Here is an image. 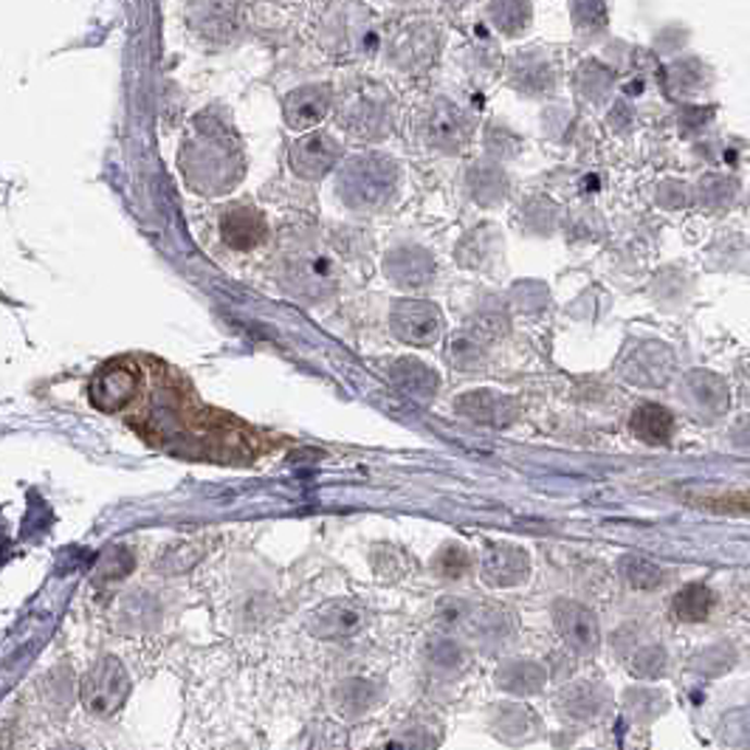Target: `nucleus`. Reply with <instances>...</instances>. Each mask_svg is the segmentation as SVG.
Listing matches in <instances>:
<instances>
[{
    "mask_svg": "<svg viewBox=\"0 0 750 750\" xmlns=\"http://www.w3.org/2000/svg\"><path fill=\"white\" fill-rule=\"evenodd\" d=\"M178 161L189 187L207 195L226 192L243 175L240 145L232 133H226V122L212 113L198 116Z\"/></svg>",
    "mask_w": 750,
    "mask_h": 750,
    "instance_id": "f257e3e1",
    "label": "nucleus"
},
{
    "mask_svg": "<svg viewBox=\"0 0 750 750\" xmlns=\"http://www.w3.org/2000/svg\"><path fill=\"white\" fill-rule=\"evenodd\" d=\"M398 189V164L384 153H359L345 161L336 195L355 212H378Z\"/></svg>",
    "mask_w": 750,
    "mask_h": 750,
    "instance_id": "f03ea898",
    "label": "nucleus"
},
{
    "mask_svg": "<svg viewBox=\"0 0 750 750\" xmlns=\"http://www.w3.org/2000/svg\"><path fill=\"white\" fill-rule=\"evenodd\" d=\"M79 695H83L85 709L91 714L108 716L125 705L127 695H130V677L116 658H102L91 672L85 674Z\"/></svg>",
    "mask_w": 750,
    "mask_h": 750,
    "instance_id": "7ed1b4c3",
    "label": "nucleus"
},
{
    "mask_svg": "<svg viewBox=\"0 0 750 750\" xmlns=\"http://www.w3.org/2000/svg\"><path fill=\"white\" fill-rule=\"evenodd\" d=\"M389 325H392L396 339L412 348H432L443 334L438 305H432L426 299H398L392 305Z\"/></svg>",
    "mask_w": 750,
    "mask_h": 750,
    "instance_id": "20e7f679",
    "label": "nucleus"
},
{
    "mask_svg": "<svg viewBox=\"0 0 750 750\" xmlns=\"http://www.w3.org/2000/svg\"><path fill=\"white\" fill-rule=\"evenodd\" d=\"M136 392H139V367L125 359L102 364L91 378V403L102 412L125 410Z\"/></svg>",
    "mask_w": 750,
    "mask_h": 750,
    "instance_id": "39448f33",
    "label": "nucleus"
},
{
    "mask_svg": "<svg viewBox=\"0 0 750 750\" xmlns=\"http://www.w3.org/2000/svg\"><path fill=\"white\" fill-rule=\"evenodd\" d=\"M341 145L325 130L299 136L291 147V170L305 182H320L339 164Z\"/></svg>",
    "mask_w": 750,
    "mask_h": 750,
    "instance_id": "423d86ee",
    "label": "nucleus"
},
{
    "mask_svg": "<svg viewBox=\"0 0 750 750\" xmlns=\"http://www.w3.org/2000/svg\"><path fill=\"white\" fill-rule=\"evenodd\" d=\"M553 621H557V629L564 638V643L570 649H576V652L590 654L601 643V626H598L596 612L590 607L562 598V601L553 604Z\"/></svg>",
    "mask_w": 750,
    "mask_h": 750,
    "instance_id": "0eeeda50",
    "label": "nucleus"
},
{
    "mask_svg": "<svg viewBox=\"0 0 750 750\" xmlns=\"http://www.w3.org/2000/svg\"><path fill=\"white\" fill-rule=\"evenodd\" d=\"M221 237L223 243L235 251H251L265 243L268 237V223L263 212L251 203H232L221 212Z\"/></svg>",
    "mask_w": 750,
    "mask_h": 750,
    "instance_id": "6e6552de",
    "label": "nucleus"
},
{
    "mask_svg": "<svg viewBox=\"0 0 750 750\" xmlns=\"http://www.w3.org/2000/svg\"><path fill=\"white\" fill-rule=\"evenodd\" d=\"M285 288L297 297L316 299L334 291L336 285V268L334 263L322 254H299L288 263L283 274Z\"/></svg>",
    "mask_w": 750,
    "mask_h": 750,
    "instance_id": "1a4fd4ad",
    "label": "nucleus"
},
{
    "mask_svg": "<svg viewBox=\"0 0 750 750\" xmlns=\"http://www.w3.org/2000/svg\"><path fill=\"white\" fill-rule=\"evenodd\" d=\"M334 108V91L330 85H302L293 93H288L283 102L285 125L291 130H311V127L322 125Z\"/></svg>",
    "mask_w": 750,
    "mask_h": 750,
    "instance_id": "9d476101",
    "label": "nucleus"
},
{
    "mask_svg": "<svg viewBox=\"0 0 750 750\" xmlns=\"http://www.w3.org/2000/svg\"><path fill=\"white\" fill-rule=\"evenodd\" d=\"M364 621H367V612L362 604H355L350 598H339L313 612L311 633L322 640H345L362 633Z\"/></svg>",
    "mask_w": 750,
    "mask_h": 750,
    "instance_id": "9b49d317",
    "label": "nucleus"
},
{
    "mask_svg": "<svg viewBox=\"0 0 750 750\" xmlns=\"http://www.w3.org/2000/svg\"><path fill=\"white\" fill-rule=\"evenodd\" d=\"M468 130H472L468 116L460 111L458 104L449 102V99H438V102L432 104L429 111H426V118H424L426 141L440 147V150H449V153H452V150H460V147L466 145Z\"/></svg>",
    "mask_w": 750,
    "mask_h": 750,
    "instance_id": "f8f14e48",
    "label": "nucleus"
},
{
    "mask_svg": "<svg viewBox=\"0 0 750 750\" xmlns=\"http://www.w3.org/2000/svg\"><path fill=\"white\" fill-rule=\"evenodd\" d=\"M384 272L403 291H421L435 279V258L421 246H401L384 258Z\"/></svg>",
    "mask_w": 750,
    "mask_h": 750,
    "instance_id": "ddd939ff",
    "label": "nucleus"
},
{
    "mask_svg": "<svg viewBox=\"0 0 750 750\" xmlns=\"http://www.w3.org/2000/svg\"><path fill=\"white\" fill-rule=\"evenodd\" d=\"M672 367L674 355L666 345L643 341V345H638L633 353L626 355L621 373H624L626 382L638 384V387H660L672 375Z\"/></svg>",
    "mask_w": 750,
    "mask_h": 750,
    "instance_id": "4468645a",
    "label": "nucleus"
},
{
    "mask_svg": "<svg viewBox=\"0 0 750 750\" xmlns=\"http://www.w3.org/2000/svg\"><path fill=\"white\" fill-rule=\"evenodd\" d=\"M530 559L520 545L497 542L483 557V582L488 587H516L528 578Z\"/></svg>",
    "mask_w": 750,
    "mask_h": 750,
    "instance_id": "2eb2a0df",
    "label": "nucleus"
},
{
    "mask_svg": "<svg viewBox=\"0 0 750 750\" xmlns=\"http://www.w3.org/2000/svg\"><path fill=\"white\" fill-rule=\"evenodd\" d=\"M458 412L460 415L472 417L477 424L488 426H511L520 415V401L502 396V392H493V389H474L466 396L458 398Z\"/></svg>",
    "mask_w": 750,
    "mask_h": 750,
    "instance_id": "dca6fc26",
    "label": "nucleus"
},
{
    "mask_svg": "<svg viewBox=\"0 0 750 750\" xmlns=\"http://www.w3.org/2000/svg\"><path fill=\"white\" fill-rule=\"evenodd\" d=\"M392 51V60H396L401 68L421 71L435 60L438 54V32L429 26V23H415V26L401 28L389 46Z\"/></svg>",
    "mask_w": 750,
    "mask_h": 750,
    "instance_id": "f3484780",
    "label": "nucleus"
},
{
    "mask_svg": "<svg viewBox=\"0 0 750 750\" xmlns=\"http://www.w3.org/2000/svg\"><path fill=\"white\" fill-rule=\"evenodd\" d=\"M187 14L195 32L212 42H229L240 28V7L235 3H195Z\"/></svg>",
    "mask_w": 750,
    "mask_h": 750,
    "instance_id": "a211bd4d",
    "label": "nucleus"
},
{
    "mask_svg": "<svg viewBox=\"0 0 750 750\" xmlns=\"http://www.w3.org/2000/svg\"><path fill=\"white\" fill-rule=\"evenodd\" d=\"M341 125L355 139H378L387 130V104L370 93H355L341 111Z\"/></svg>",
    "mask_w": 750,
    "mask_h": 750,
    "instance_id": "6ab92c4d",
    "label": "nucleus"
},
{
    "mask_svg": "<svg viewBox=\"0 0 750 750\" xmlns=\"http://www.w3.org/2000/svg\"><path fill=\"white\" fill-rule=\"evenodd\" d=\"M387 375L389 382L396 384L401 392L415 398V401H432L440 387L438 373L432 367H426L421 359H396V362L387 367Z\"/></svg>",
    "mask_w": 750,
    "mask_h": 750,
    "instance_id": "aec40b11",
    "label": "nucleus"
},
{
    "mask_svg": "<svg viewBox=\"0 0 750 750\" xmlns=\"http://www.w3.org/2000/svg\"><path fill=\"white\" fill-rule=\"evenodd\" d=\"M466 189L479 207H497L508 195V178L497 161H477L466 173Z\"/></svg>",
    "mask_w": 750,
    "mask_h": 750,
    "instance_id": "412c9836",
    "label": "nucleus"
},
{
    "mask_svg": "<svg viewBox=\"0 0 750 750\" xmlns=\"http://www.w3.org/2000/svg\"><path fill=\"white\" fill-rule=\"evenodd\" d=\"M629 429L638 435L643 443L663 446L672 440L674 435V417L666 407L660 403H640L638 410L629 417Z\"/></svg>",
    "mask_w": 750,
    "mask_h": 750,
    "instance_id": "4be33fe9",
    "label": "nucleus"
},
{
    "mask_svg": "<svg viewBox=\"0 0 750 750\" xmlns=\"http://www.w3.org/2000/svg\"><path fill=\"white\" fill-rule=\"evenodd\" d=\"M488 341L491 339H486L474 327L460 330L446 345V362L452 364L454 370H479L488 359Z\"/></svg>",
    "mask_w": 750,
    "mask_h": 750,
    "instance_id": "5701e85b",
    "label": "nucleus"
},
{
    "mask_svg": "<svg viewBox=\"0 0 750 750\" xmlns=\"http://www.w3.org/2000/svg\"><path fill=\"white\" fill-rule=\"evenodd\" d=\"M545 680H548V674L534 660H511L497 672L500 688L514 691V695H536L545 686Z\"/></svg>",
    "mask_w": 750,
    "mask_h": 750,
    "instance_id": "b1692460",
    "label": "nucleus"
},
{
    "mask_svg": "<svg viewBox=\"0 0 750 750\" xmlns=\"http://www.w3.org/2000/svg\"><path fill=\"white\" fill-rule=\"evenodd\" d=\"M497 249H500V235L491 229V223H483L460 240L458 260L468 268H483L497 254Z\"/></svg>",
    "mask_w": 750,
    "mask_h": 750,
    "instance_id": "393cba45",
    "label": "nucleus"
},
{
    "mask_svg": "<svg viewBox=\"0 0 750 750\" xmlns=\"http://www.w3.org/2000/svg\"><path fill=\"white\" fill-rule=\"evenodd\" d=\"M607 691L598 683H576L562 695V709L576 720H592L604 711Z\"/></svg>",
    "mask_w": 750,
    "mask_h": 750,
    "instance_id": "a878e982",
    "label": "nucleus"
},
{
    "mask_svg": "<svg viewBox=\"0 0 750 750\" xmlns=\"http://www.w3.org/2000/svg\"><path fill=\"white\" fill-rule=\"evenodd\" d=\"M672 610L674 615L680 621H686V624H700V621L709 618L711 610H714V592H711L705 584H688V587H683V590L674 596Z\"/></svg>",
    "mask_w": 750,
    "mask_h": 750,
    "instance_id": "bb28decb",
    "label": "nucleus"
},
{
    "mask_svg": "<svg viewBox=\"0 0 750 750\" xmlns=\"http://www.w3.org/2000/svg\"><path fill=\"white\" fill-rule=\"evenodd\" d=\"M688 384H691V392H695L697 401L705 407V410H711L714 415H720V412H725V407L730 403V396H728V387H725V382L720 378V375L714 373H691L688 375Z\"/></svg>",
    "mask_w": 750,
    "mask_h": 750,
    "instance_id": "cd10ccee",
    "label": "nucleus"
},
{
    "mask_svg": "<svg viewBox=\"0 0 750 750\" xmlns=\"http://www.w3.org/2000/svg\"><path fill=\"white\" fill-rule=\"evenodd\" d=\"M621 576L635 590H658L660 584L666 582L663 567L643 557H624L621 559Z\"/></svg>",
    "mask_w": 750,
    "mask_h": 750,
    "instance_id": "c85d7f7f",
    "label": "nucleus"
},
{
    "mask_svg": "<svg viewBox=\"0 0 750 750\" xmlns=\"http://www.w3.org/2000/svg\"><path fill=\"white\" fill-rule=\"evenodd\" d=\"M488 17L493 26L500 28L502 35H522L530 23V7L528 3H516V0H505V3H491L488 7Z\"/></svg>",
    "mask_w": 750,
    "mask_h": 750,
    "instance_id": "c756f323",
    "label": "nucleus"
},
{
    "mask_svg": "<svg viewBox=\"0 0 750 750\" xmlns=\"http://www.w3.org/2000/svg\"><path fill=\"white\" fill-rule=\"evenodd\" d=\"M697 508L711 511V514H728V516H750V493L745 491H728V493H702V497H691Z\"/></svg>",
    "mask_w": 750,
    "mask_h": 750,
    "instance_id": "7c9ffc66",
    "label": "nucleus"
},
{
    "mask_svg": "<svg viewBox=\"0 0 750 750\" xmlns=\"http://www.w3.org/2000/svg\"><path fill=\"white\" fill-rule=\"evenodd\" d=\"M514 85L522 93H548L553 88V71L545 63L520 60L514 68Z\"/></svg>",
    "mask_w": 750,
    "mask_h": 750,
    "instance_id": "2f4dec72",
    "label": "nucleus"
},
{
    "mask_svg": "<svg viewBox=\"0 0 750 750\" xmlns=\"http://www.w3.org/2000/svg\"><path fill=\"white\" fill-rule=\"evenodd\" d=\"M435 573L443 578H463L472 570V553L463 545L449 542L438 550V557L432 562Z\"/></svg>",
    "mask_w": 750,
    "mask_h": 750,
    "instance_id": "473e14b6",
    "label": "nucleus"
},
{
    "mask_svg": "<svg viewBox=\"0 0 750 750\" xmlns=\"http://www.w3.org/2000/svg\"><path fill=\"white\" fill-rule=\"evenodd\" d=\"M133 564H136V559H133L130 550L125 545H116V548L104 550V557L99 559L97 578L99 582H118L130 573Z\"/></svg>",
    "mask_w": 750,
    "mask_h": 750,
    "instance_id": "72a5a7b5",
    "label": "nucleus"
},
{
    "mask_svg": "<svg viewBox=\"0 0 750 750\" xmlns=\"http://www.w3.org/2000/svg\"><path fill=\"white\" fill-rule=\"evenodd\" d=\"M629 672L640 680H654V677L666 672V652L660 647H643L629 660Z\"/></svg>",
    "mask_w": 750,
    "mask_h": 750,
    "instance_id": "f704fd0d",
    "label": "nucleus"
},
{
    "mask_svg": "<svg viewBox=\"0 0 750 750\" xmlns=\"http://www.w3.org/2000/svg\"><path fill=\"white\" fill-rule=\"evenodd\" d=\"M375 700V688L364 680H348L341 688H336V702L345 711H364Z\"/></svg>",
    "mask_w": 750,
    "mask_h": 750,
    "instance_id": "c9c22d12",
    "label": "nucleus"
},
{
    "mask_svg": "<svg viewBox=\"0 0 750 750\" xmlns=\"http://www.w3.org/2000/svg\"><path fill=\"white\" fill-rule=\"evenodd\" d=\"M429 660H432V666L446 668V672H454L458 666H463V660L466 658H463V649L458 647V640L440 638L429 647Z\"/></svg>",
    "mask_w": 750,
    "mask_h": 750,
    "instance_id": "e433bc0d",
    "label": "nucleus"
},
{
    "mask_svg": "<svg viewBox=\"0 0 750 750\" xmlns=\"http://www.w3.org/2000/svg\"><path fill=\"white\" fill-rule=\"evenodd\" d=\"M195 545L192 542H184V545H175V548H170L164 557H161L159 567L164 570V573H182V570H189L192 567L198 559H201V553H192V557H187V550H192Z\"/></svg>",
    "mask_w": 750,
    "mask_h": 750,
    "instance_id": "4c0bfd02",
    "label": "nucleus"
},
{
    "mask_svg": "<svg viewBox=\"0 0 750 750\" xmlns=\"http://www.w3.org/2000/svg\"><path fill=\"white\" fill-rule=\"evenodd\" d=\"M486 147L488 153L497 155V159H508V155H514L516 150H520V141H516L514 133L500 130V127H488Z\"/></svg>",
    "mask_w": 750,
    "mask_h": 750,
    "instance_id": "58836bf2",
    "label": "nucleus"
},
{
    "mask_svg": "<svg viewBox=\"0 0 750 750\" xmlns=\"http://www.w3.org/2000/svg\"><path fill=\"white\" fill-rule=\"evenodd\" d=\"M573 14H576V26L578 28H604V21H596L598 17H607V7L601 3H576L573 7Z\"/></svg>",
    "mask_w": 750,
    "mask_h": 750,
    "instance_id": "ea45409f",
    "label": "nucleus"
},
{
    "mask_svg": "<svg viewBox=\"0 0 750 750\" xmlns=\"http://www.w3.org/2000/svg\"><path fill=\"white\" fill-rule=\"evenodd\" d=\"M528 207L530 209H539V207H542V209H550V201H530L528 203ZM525 223H528V226H530V229H536V232H542V226H539V223H545V215H534V217H525Z\"/></svg>",
    "mask_w": 750,
    "mask_h": 750,
    "instance_id": "a19ab883",
    "label": "nucleus"
},
{
    "mask_svg": "<svg viewBox=\"0 0 750 750\" xmlns=\"http://www.w3.org/2000/svg\"><path fill=\"white\" fill-rule=\"evenodd\" d=\"M60 750H79V748H60Z\"/></svg>",
    "mask_w": 750,
    "mask_h": 750,
    "instance_id": "79ce46f5",
    "label": "nucleus"
}]
</instances>
